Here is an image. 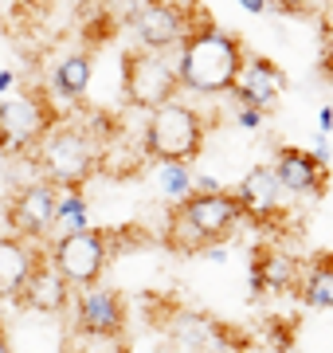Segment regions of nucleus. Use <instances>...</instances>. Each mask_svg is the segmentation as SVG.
I'll return each instance as SVG.
<instances>
[{
	"label": "nucleus",
	"mask_w": 333,
	"mask_h": 353,
	"mask_svg": "<svg viewBox=\"0 0 333 353\" xmlns=\"http://www.w3.org/2000/svg\"><path fill=\"white\" fill-rule=\"evenodd\" d=\"M200 12V4L189 8V32L177 43V79L184 90L196 94H228L247 55L244 39Z\"/></svg>",
	"instance_id": "1"
},
{
	"label": "nucleus",
	"mask_w": 333,
	"mask_h": 353,
	"mask_svg": "<svg viewBox=\"0 0 333 353\" xmlns=\"http://www.w3.org/2000/svg\"><path fill=\"white\" fill-rule=\"evenodd\" d=\"M244 224V208L228 189H193L180 204L169 208L165 243L173 252L196 255L208 243L231 240V232Z\"/></svg>",
	"instance_id": "2"
},
{
	"label": "nucleus",
	"mask_w": 333,
	"mask_h": 353,
	"mask_svg": "<svg viewBox=\"0 0 333 353\" xmlns=\"http://www.w3.org/2000/svg\"><path fill=\"white\" fill-rule=\"evenodd\" d=\"M32 153H36L43 181H52V185H87L103 169V141L83 122L75 126V122L59 118Z\"/></svg>",
	"instance_id": "3"
},
{
	"label": "nucleus",
	"mask_w": 333,
	"mask_h": 353,
	"mask_svg": "<svg viewBox=\"0 0 333 353\" xmlns=\"http://www.w3.org/2000/svg\"><path fill=\"white\" fill-rule=\"evenodd\" d=\"M204 138H208V118L184 102H165L149 110L145 134H141V153L149 161H184L193 165L204 153Z\"/></svg>",
	"instance_id": "4"
},
{
	"label": "nucleus",
	"mask_w": 333,
	"mask_h": 353,
	"mask_svg": "<svg viewBox=\"0 0 333 353\" xmlns=\"http://www.w3.org/2000/svg\"><path fill=\"white\" fill-rule=\"evenodd\" d=\"M122 94L138 110H157L180 94L177 59H169V51L157 48H129L122 55Z\"/></svg>",
	"instance_id": "5"
},
{
	"label": "nucleus",
	"mask_w": 333,
	"mask_h": 353,
	"mask_svg": "<svg viewBox=\"0 0 333 353\" xmlns=\"http://www.w3.org/2000/svg\"><path fill=\"white\" fill-rule=\"evenodd\" d=\"M55 122H59V110L52 106V94H43V90L4 99L0 102V153H8V157L32 153Z\"/></svg>",
	"instance_id": "6"
},
{
	"label": "nucleus",
	"mask_w": 333,
	"mask_h": 353,
	"mask_svg": "<svg viewBox=\"0 0 333 353\" xmlns=\"http://www.w3.org/2000/svg\"><path fill=\"white\" fill-rule=\"evenodd\" d=\"M110 240H106V228H83V232H71V236H59L47 248V259L55 263V271L71 283V287H94L103 283L106 267H110Z\"/></svg>",
	"instance_id": "7"
},
{
	"label": "nucleus",
	"mask_w": 333,
	"mask_h": 353,
	"mask_svg": "<svg viewBox=\"0 0 333 353\" xmlns=\"http://www.w3.org/2000/svg\"><path fill=\"white\" fill-rule=\"evenodd\" d=\"M193 8V4H189ZM189 8L165 4V0H129L126 4V24L141 48L157 51H177V43L189 32Z\"/></svg>",
	"instance_id": "8"
},
{
	"label": "nucleus",
	"mask_w": 333,
	"mask_h": 353,
	"mask_svg": "<svg viewBox=\"0 0 333 353\" xmlns=\"http://www.w3.org/2000/svg\"><path fill=\"white\" fill-rule=\"evenodd\" d=\"M290 192L282 189V181L275 176L270 165H255V169H247V176L239 181V189H235V201L244 208V220L259 228H270V224H282L286 212H290V201H286Z\"/></svg>",
	"instance_id": "9"
},
{
	"label": "nucleus",
	"mask_w": 333,
	"mask_h": 353,
	"mask_svg": "<svg viewBox=\"0 0 333 353\" xmlns=\"http://www.w3.org/2000/svg\"><path fill=\"white\" fill-rule=\"evenodd\" d=\"M75 330L83 338H122L126 330V299L110 287H83L75 294Z\"/></svg>",
	"instance_id": "10"
},
{
	"label": "nucleus",
	"mask_w": 333,
	"mask_h": 353,
	"mask_svg": "<svg viewBox=\"0 0 333 353\" xmlns=\"http://www.w3.org/2000/svg\"><path fill=\"white\" fill-rule=\"evenodd\" d=\"M270 169H275V176L282 181V189L290 192V196L321 201V196L330 192V165L318 161V157L310 150H302V145H279Z\"/></svg>",
	"instance_id": "11"
},
{
	"label": "nucleus",
	"mask_w": 333,
	"mask_h": 353,
	"mask_svg": "<svg viewBox=\"0 0 333 353\" xmlns=\"http://www.w3.org/2000/svg\"><path fill=\"white\" fill-rule=\"evenodd\" d=\"M52 216H55V185L52 181H28L12 192L8 201V220H12V232L24 236V240H43L52 236Z\"/></svg>",
	"instance_id": "12"
},
{
	"label": "nucleus",
	"mask_w": 333,
	"mask_h": 353,
	"mask_svg": "<svg viewBox=\"0 0 333 353\" xmlns=\"http://www.w3.org/2000/svg\"><path fill=\"white\" fill-rule=\"evenodd\" d=\"M286 90V71L267 55H244V67L231 83L228 94H235L239 106H255V110H275V102Z\"/></svg>",
	"instance_id": "13"
},
{
	"label": "nucleus",
	"mask_w": 333,
	"mask_h": 353,
	"mask_svg": "<svg viewBox=\"0 0 333 353\" xmlns=\"http://www.w3.org/2000/svg\"><path fill=\"white\" fill-rule=\"evenodd\" d=\"M12 303H20L24 310H36V314H63L67 310V303H71V283L55 271L47 252H39V259L32 263V271L20 283Z\"/></svg>",
	"instance_id": "14"
},
{
	"label": "nucleus",
	"mask_w": 333,
	"mask_h": 353,
	"mask_svg": "<svg viewBox=\"0 0 333 353\" xmlns=\"http://www.w3.org/2000/svg\"><path fill=\"white\" fill-rule=\"evenodd\" d=\"M302 279V259L279 243H259L251 252V290L255 294H294Z\"/></svg>",
	"instance_id": "15"
},
{
	"label": "nucleus",
	"mask_w": 333,
	"mask_h": 353,
	"mask_svg": "<svg viewBox=\"0 0 333 353\" xmlns=\"http://www.w3.org/2000/svg\"><path fill=\"white\" fill-rule=\"evenodd\" d=\"M90 79H94V55L90 51H71L59 63L52 67L47 75V94L63 102H78L90 90Z\"/></svg>",
	"instance_id": "16"
},
{
	"label": "nucleus",
	"mask_w": 333,
	"mask_h": 353,
	"mask_svg": "<svg viewBox=\"0 0 333 353\" xmlns=\"http://www.w3.org/2000/svg\"><path fill=\"white\" fill-rule=\"evenodd\" d=\"M36 259H39V248H32V240H24V236H0V303L16 299V290L28 279Z\"/></svg>",
	"instance_id": "17"
},
{
	"label": "nucleus",
	"mask_w": 333,
	"mask_h": 353,
	"mask_svg": "<svg viewBox=\"0 0 333 353\" xmlns=\"http://www.w3.org/2000/svg\"><path fill=\"white\" fill-rule=\"evenodd\" d=\"M90 228V201L87 185H55V216H52V240Z\"/></svg>",
	"instance_id": "18"
},
{
	"label": "nucleus",
	"mask_w": 333,
	"mask_h": 353,
	"mask_svg": "<svg viewBox=\"0 0 333 353\" xmlns=\"http://www.w3.org/2000/svg\"><path fill=\"white\" fill-rule=\"evenodd\" d=\"M294 294L310 310H333V252H318L310 267H302Z\"/></svg>",
	"instance_id": "19"
},
{
	"label": "nucleus",
	"mask_w": 333,
	"mask_h": 353,
	"mask_svg": "<svg viewBox=\"0 0 333 353\" xmlns=\"http://www.w3.org/2000/svg\"><path fill=\"white\" fill-rule=\"evenodd\" d=\"M157 165H161V169H157V185H161V192L169 196V204H180L196 189V176L184 161H157Z\"/></svg>",
	"instance_id": "20"
},
{
	"label": "nucleus",
	"mask_w": 333,
	"mask_h": 353,
	"mask_svg": "<svg viewBox=\"0 0 333 353\" xmlns=\"http://www.w3.org/2000/svg\"><path fill=\"white\" fill-rule=\"evenodd\" d=\"M114 32H118L114 12H94V16H90V24H87V43H90V48H94V43H106Z\"/></svg>",
	"instance_id": "21"
},
{
	"label": "nucleus",
	"mask_w": 333,
	"mask_h": 353,
	"mask_svg": "<svg viewBox=\"0 0 333 353\" xmlns=\"http://www.w3.org/2000/svg\"><path fill=\"white\" fill-rule=\"evenodd\" d=\"M263 122H267V110H255V106H239V110H235V126L259 130Z\"/></svg>",
	"instance_id": "22"
},
{
	"label": "nucleus",
	"mask_w": 333,
	"mask_h": 353,
	"mask_svg": "<svg viewBox=\"0 0 333 353\" xmlns=\"http://www.w3.org/2000/svg\"><path fill=\"white\" fill-rule=\"evenodd\" d=\"M314 0H270V8H282L286 16H302Z\"/></svg>",
	"instance_id": "23"
},
{
	"label": "nucleus",
	"mask_w": 333,
	"mask_h": 353,
	"mask_svg": "<svg viewBox=\"0 0 333 353\" xmlns=\"http://www.w3.org/2000/svg\"><path fill=\"white\" fill-rule=\"evenodd\" d=\"M310 153H314L318 161L330 165V134H321V130H318V138H314V150H310Z\"/></svg>",
	"instance_id": "24"
},
{
	"label": "nucleus",
	"mask_w": 333,
	"mask_h": 353,
	"mask_svg": "<svg viewBox=\"0 0 333 353\" xmlns=\"http://www.w3.org/2000/svg\"><path fill=\"white\" fill-rule=\"evenodd\" d=\"M239 8L251 16H267L270 12V0H239Z\"/></svg>",
	"instance_id": "25"
},
{
	"label": "nucleus",
	"mask_w": 333,
	"mask_h": 353,
	"mask_svg": "<svg viewBox=\"0 0 333 353\" xmlns=\"http://www.w3.org/2000/svg\"><path fill=\"white\" fill-rule=\"evenodd\" d=\"M318 130H321V134H330V130H333V106H321V110H318Z\"/></svg>",
	"instance_id": "26"
},
{
	"label": "nucleus",
	"mask_w": 333,
	"mask_h": 353,
	"mask_svg": "<svg viewBox=\"0 0 333 353\" xmlns=\"http://www.w3.org/2000/svg\"><path fill=\"white\" fill-rule=\"evenodd\" d=\"M0 236H16L12 220H8V204H0Z\"/></svg>",
	"instance_id": "27"
},
{
	"label": "nucleus",
	"mask_w": 333,
	"mask_h": 353,
	"mask_svg": "<svg viewBox=\"0 0 333 353\" xmlns=\"http://www.w3.org/2000/svg\"><path fill=\"white\" fill-rule=\"evenodd\" d=\"M16 87V75L12 71H0V94H4V90H12Z\"/></svg>",
	"instance_id": "28"
},
{
	"label": "nucleus",
	"mask_w": 333,
	"mask_h": 353,
	"mask_svg": "<svg viewBox=\"0 0 333 353\" xmlns=\"http://www.w3.org/2000/svg\"><path fill=\"white\" fill-rule=\"evenodd\" d=\"M196 189H219L216 176H196Z\"/></svg>",
	"instance_id": "29"
},
{
	"label": "nucleus",
	"mask_w": 333,
	"mask_h": 353,
	"mask_svg": "<svg viewBox=\"0 0 333 353\" xmlns=\"http://www.w3.org/2000/svg\"><path fill=\"white\" fill-rule=\"evenodd\" d=\"M0 353H12V341H8V334L0 330Z\"/></svg>",
	"instance_id": "30"
},
{
	"label": "nucleus",
	"mask_w": 333,
	"mask_h": 353,
	"mask_svg": "<svg viewBox=\"0 0 333 353\" xmlns=\"http://www.w3.org/2000/svg\"><path fill=\"white\" fill-rule=\"evenodd\" d=\"M165 4H180V8H189V4H196V0H165Z\"/></svg>",
	"instance_id": "31"
},
{
	"label": "nucleus",
	"mask_w": 333,
	"mask_h": 353,
	"mask_svg": "<svg viewBox=\"0 0 333 353\" xmlns=\"http://www.w3.org/2000/svg\"><path fill=\"white\" fill-rule=\"evenodd\" d=\"M103 4H129V0H103Z\"/></svg>",
	"instance_id": "32"
}]
</instances>
